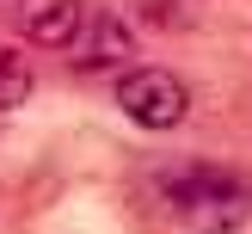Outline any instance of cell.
Returning <instances> with one entry per match:
<instances>
[{
	"label": "cell",
	"instance_id": "1",
	"mask_svg": "<svg viewBox=\"0 0 252 234\" xmlns=\"http://www.w3.org/2000/svg\"><path fill=\"white\" fill-rule=\"evenodd\" d=\"M166 203L197 234H240L252 216V185L228 167H179L166 172Z\"/></svg>",
	"mask_w": 252,
	"mask_h": 234
},
{
	"label": "cell",
	"instance_id": "2",
	"mask_svg": "<svg viewBox=\"0 0 252 234\" xmlns=\"http://www.w3.org/2000/svg\"><path fill=\"white\" fill-rule=\"evenodd\" d=\"M117 105H123V117L142 123V130H179L185 111H191V93H185V80L172 68H123Z\"/></svg>",
	"mask_w": 252,
	"mask_h": 234
},
{
	"label": "cell",
	"instance_id": "3",
	"mask_svg": "<svg viewBox=\"0 0 252 234\" xmlns=\"http://www.w3.org/2000/svg\"><path fill=\"white\" fill-rule=\"evenodd\" d=\"M129 56H135L129 19L117 6H93L80 19V37H74V68L80 74H117V68H129Z\"/></svg>",
	"mask_w": 252,
	"mask_h": 234
},
{
	"label": "cell",
	"instance_id": "4",
	"mask_svg": "<svg viewBox=\"0 0 252 234\" xmlns=\"http://www.w3.org/2000/svg\"><path fill=\"white\" fill-rule=\"evenodd\" d=\"M86 19V0H31L25 6V43L37 49H74Z\"/></svg>",
	"mask_w": 252,
	"mask_h": 234
},
{
	"label": "cell",
	"instance_id": "5",
	"mask_svg": "<svg viewBox=\"0 0 252 234\" xmlns=\"http://www.w3.org/2000/svg\"><path fill=\"white\" fill-rule=\"evenodd\" d=\"M25 99H31V62H25L19 43L0 37V111H19Z\"/></svg>",
	"mask_w": 252,
	"mask_h": 234
},
{
	"label": "cell",
	"instance_id": "6",
	"mask_svg": "<svg viewBox=\"0 0 252 234\" xmlns=\"http://www.w3.org/2000/svg\"><path fill=\"white\" fill-rule=\"evenodd\" d=\"M191 12H197V0H142V19H154V25H191Z\"/></svg>",
	"mask_w": 252,
	"mask_h": 234
}]
</instances>
